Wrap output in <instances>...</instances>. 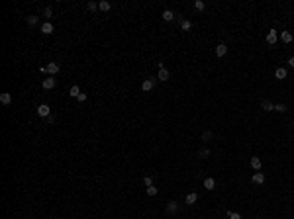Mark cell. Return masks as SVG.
<instances>
[{"label": "cell", "instance_id": "cell-9", "mask_svg": "<svg viewBox=\"0 0 294 219\" xmlns=\"http://www.w3.org/2000/svg\"><path fill=\"white\" fill-rule=\"evenodd\" d=\"M0 102H2V104H12V94L10 92H2L0 94Z\"/></svg>", "mask_w": 294, "mask_h": 219}, {"label": "cell", "instance_id": "cell-30", "mask_svg": "<svg viewBox=\"0 0 294 219\" xmlns=\"http://www.w3.org/2000/svg\"><path fill=\"white\" fill-rule=\"evenodd\" d=\"M275 110H276V111H286V106H284V104H276Z\"/></svg>", "mask_w": 294, "mask_h": 219}, {"label": "cell", "instance_id": "cell-8", "mask_svg": "<svg viewBox=\"0 0 294 219\" xmlns=\"http://www.w3.org/2000/svg\"><path fill=\"white\" fill-rule=\"evenodd\" d=\"M41 31H43L45 35H49V34H53V24H49V22H45V24H41Z\"/></svg>", "mask_w": 294, "mask_h": 219}, {"label": "cell", "instance_id": "cell-12", "mask_svg": "<svg viewBox=\"0 0 294 219\" xmlns=\"http://www.w3.org/2000/svg\"><path fill=\"white\" fill-rule=\"evenodd\" d=\"M226 53H227V47H226L223 43H220V45L216 47V57H223Z\"/></svg>", "mask_w": 294, "mask_h": 219}, {"label": "cell", "instance_id": "cell-19", "mask_svg": "<svg viewBox=\"0 0 294 219\" xmlns=\"http://www.w3.org/2000/svg\"><path fill=\"white\" fill-rule=\"evenodd\" d=\"M78 94H81V88H78V86H77V84H74V86H71V90H69V96H73V98H77V96H78Z\"/></svg>", "mask_w": 294, "mask_h": 219}, {"label": "cell", "instance_id": "cell-21", "mask_svg": "<svg viewBox=\"0 0 294 219\" xmlns=\"http://www.w3.org/2000/svg\"><path fill=\"white\" fill-rule=\"evenodd\" d=\"M198 156H200V159H208V156H210V149H202V151H198Z\"/></svg>", "mask_w": 294, "mask_h": 219}, {"label": "cell", "instance_id": "cell-2", "mask_svg": "<svg viewBox=\"0 0 294 219\" xmlns=\"http://www.w3.org/2000/svg\"><path fill=\"white\" fill-rule=\"evenodd\" d=\"M153 88H155V80H153V78L143 80V84H141V90H143V92H149V90H153Z\"/></svg>", "mask_w": 294, "mask_h": 219}, {"label": "cell", "instance_id": "cell-33", "mask_svg": "<svg viewBox=\"0 0 294 219\" xmlns=\"http://www.w3.org/2000/svg\"><path fill=\"white\" fill-rule=\"evenodd\" d=\"M39 72L41 74H47V67H45V65H43V67H39Z\"/></svg>", "mask_w": 294, "mask_h": 219}, {"label": "cell", "instance_id": "cell-14", "mask_svg": "<svg viewBox=\"0 0 294 219\" xmlns=\"http://www.w3.org/2000/svg\"><path fill=\"white\" fill-rule=\"evenodd\" d=\"M167 211H169V213H177V211H179V204H177V201H169Z\"/></svg>", "mask_w": 294, "mask_h": 219}, {"label": "cell", "instance_id": "cell-5", "mask_svg": "<svg viewBox=\"0 0 294 219\" xmlns=\"http://www.w3.org/2000/svg\"><path fill=\"white\" fill-rule=\"evenodd\" d=\"M47 74H57L59 72V63H47Z\"/></svg>", "mask_w": 294, "mask_h": 219}, {"label": "cell", "instance_id": "cell-4", "mask_svg": "<svg viewBox=\"0 0 294 219\" xmlns=\"http://www.w3.org/2000/svg\"><path fill=\"white\" fill-rule=\"evenodd\" d=\"M55 78L53 76H49V78H43V88L45 90H51V88H55Z\"/></svg>", "mask_w": 294, "mask_h": 219}, {"label": "cell", "instance_id": "cell-27", "mask_svg": "<svg viewBox=\"0 0 294 219\" xmlns=\"http://www.w3.org/2000/svg\"><path fill=\"white\" fill-rule=\"evenodd\" d=\"M43 16H45V18H51V16H53V8H45V10H43Z\"/></svg>", "mask_w": 294, "mask_h": 219}, {"label": "cell", "instance_id": "cell-13", "mask_svg": "<svg viewBox=\"0 0 294 219\" xmlns=\"http://www.w3.org/2000/svg\"><path fill=\"white\" fill-rule=\"evenodd\" d=\"M204 188L206 190H214V188H216V180H214V178H206L204 180Z\"/></svg>", "mask_w": 294, "mask_h": 219}, {"label": "cell", "instance_id": "cell-32", "mask_svg": "<svg viewBox=\"0 0 294 219\" xmlns=\"http://www.w3.org/2000/svg\"><path fill=\"white\" fill-rule=\"evenodd\" d=\"M77 100H78V102H86V94H82V92H81V94L77 96Z\"/></svg>", "mask_w": 294, "mask_h": 219}, {"label": "cell", "instance_id": "cell-10", "mask_svg": "<svg viewBox=\"0 0 294 219\" xmlns=\"http://www.w3.org/2000/svg\"><path fill=\"white\" fill-rule=\"evenodd\" d=\"M275 76L279 78V80H282V78H286V69H284V67H279V69L275 71Z\"/></svg>", "mask_w": 294, "mask_h": 219}, {"label": "cell", "instance_id": "cell-20", "mask_svg": "<svg viewBox=\"0 0 294 219\" xmlns=\"http://www.w3.org/2000/svg\"><path fill=\"white\" fill-rule=\"evenodd\" d=\"M173 18H175V14H173L171 10H165V12H163V20H167V22H171Z\"/></svg>", "mask_w": 294, "mask_h": 219}, {"label": "cell", "instance_id": "cell-24", "mask_svg": "<svg viewBox=\"0 0 294 219\" xmlns=\"http://www.w3.org/2000/svg\"><path fill=\"white\" fill-rule=\"evenodd\" d=\"M180 27H183V30L186 31V30H190V27H192V24H190L188 20H183V22H180Z\"/></svg>", "mask_w": 294, "mask_h": 219}, {"label": "cell", "instance_id": "cell-35", "mask_svg": "<svg viewBox=\"0 0 294 219\" xmlns=\"http://www.w3.org/2000/svg\"><path fill=\"white\" fill-rule=\"evenodd\" d=\"M257 219H259V217H257Z\"/></svg>", "mask_w": 294, "mask_h": 219}, {"label": "cell", "instance_id": "cell-26", "mask_svg": "<svg viewBox=\"0 0 294 219\" xmlns=\"http://www.w3.org/2000/svg\"><path fill=\"white\" fill-rule=\"evenodd\" d=\"M194 8H196V10H204V2H202V0H196V2H194Z\"/></svg>", "mask_w": 294, "mask_h": 219}, {"label": "cell", "instance_id": "cell-29", "mask_svg": "<svg viewBox=\"0 0 294 219\" xmlns=\"http://www.w3.org/2000/svg\"><path fill=\"white\" fill-rule=\"evenodd\" d=\"M227 217H230V219H241V215L235 213V211H227Z\"/></svg>", "mask_w": 294, "mask_h": 219}, {"label": "cell", "instance_id": "cell-7", "mask_svg": "<svg viewBox=\"0 0 294 219\" xmlns=\"http://www.w3.org/2000/svg\"><path fill=\"white\" fill-rule=\"evenodd\" d=\"M249 164H251V168H255V170H261V159L259 156H251Z\"/></svg>", "mask_w": 294, "mask_h": 219}, {"label": "cell", "instance_id": "cell-6", "mask_svg": "<svg viewBox=\"0 0 294 219\" xmlns=\"http://www.w3.org/2000/svg\"><path fill=\"white\" fill-rule=\"evenodd\" d=\"M196 200H198V194H194V192H190L188 196H186V200H184V204L186 205H194L196 204Z\"/></svg>", "mask_w": 294, "mask_h": 219}, {"label": "cell", "instance_id": "cell-15", "mask_svg": "<svg viewBox=\"0 0 294 219\" xmlns=\"http://www.w3.org/2000/svg\"><path fill=\"white\" fill-rule=\"evenodd\" d=\"M280 39H282L284 43H290V41L294 39V37H292V34H290V31H282V34H280Z\"/></svg>", "mask_w": 294, "mask_h": 219}, {"label": "cell", "instance_id": "cell-34", "mask_svg": "<svg viewBox=\"0 0 294 219\" xmlns=\"http://www.w3.org/2000/svg\"><path fill=\"white\" fill-rule=\"evenodd\" d=\"M288 67L294 69V57H290V59H288Z\"/></svg>", "mask_w": 294, "mask_h": 219}, {"label": "cell", "instance_id": "cell-22", "mask_svg": "<svg viewBox=\"0 0 294 219\" xmlns=\"http://www.w3.org/2000/svg\"><path fill=\"white\" fill-rule=\"evenodd\" d=\"M212 137H214L212 131H204V133H202V141H210Z\"/></svg>", "mask_w": 294, "mask_h": 219}, {"label": "cell", "instance_id": "cell-17", "mask_svg": "<svg viewBox=\"0 0 294 219\" xmlns=\"http://www.w3.org/2000/svg\"><path fill=\"white\" fill-rule=\"evenodd\" d=\"M261 108H263L265 111H271V110H275V104H273V102H269V100H263Z\"/></svg>", "mask_w": 294, "mask_h": 219}, {"label": "cell", "instance_id": "cell-18", "mask_svg": "<svg viewBox=\"0 0 294 219\" xmlns=\"http://www.w3.org/2000/svg\"><path fill=\"white\" fill-rule=\"evenodd\" d=\"M157 78H159V80H169V71H167V69H159V76H157Z\"/></svg>", "mask_w": 294, "mask_h": 219}, {"label": "cell", "instance_id": "cell-3", "mask_svg": "<svg viewBox=\"0 0 294 219\" xmlns=\"http://www.w3.org/2000/svg\"><path fill=\"white\" fill-rule=\"evenodd\" d=\"M276 30H269V34H267V43L269 45H275L276 43Z\"/></svg>", "mask_w": 294, "mask_h": 219}, {"label": "cell", "instance_id": "cell-25", "mask_svg": "<svg viewBox=\"0 0 294 219\" xmlns=\"http://www.w3.org/2000/svg\"><path fill=\"white\" fill-rule=\"evenodd\" d=\"M147 196H157V188H155V186H147Z\"/></svg>", "mask_w": 294, "mask_h": 219}, {"label": "cell", "instance_id": "cell-1", "mask_svg": "<svg viewBox=\"0 0 294 219\" xmlns=\"http://www.w3.org/2000/svg\"><path fill=\"white\" fill-rule=\"evenodd\" d=\"M37 115H39V118H49V115H51V108H49L47 104L37 106Z\"/></svg>", "mask_w": 294, "mask_h": 219}, {"label": "cell", "instance_id": "cell-16", "mask_svg": "<svg viewBox=\"0 0 294 219\" xmlns=\"http://www.w3.org/2000/svg\"><path fill=\"white\" fill-rule=\"evenodd\" d=\"M98 8H100L102 12H110L112 4H110V2H106V0H102V2H98Z\"/></svg>", "mask_w": 294, "mask_h": 219}, {"label": "cell", "instance_id": "cell-31", "mask_svg": "<svg viewBox=\"0 0 294 219\" xmlns=\"http://www.w3.org/2000/svg\"><path fill=\"white\" fill-rule=\"evenodd\" d=\"M143 184H145V186H153V180L149 178V176H145V178H143Z\"/></svg>", "mask_w": 294, "mask_h": 219}, {"label": "cell", "instance_id": "cell-11", "mask_svg": "<svg viewBox=\"0 0 294 219\" xmlns=\"http://www.w3.org/2000/svg\"><path fill=\"white\" fill-rule=\"evenodd\" d=\"M265 182V174L263 172H255L253 174V184H263Z\"/></svg>", "mask_w": 294, "mask_h": 219}, {"label": "cell", "instance_id": "cell-23", "mask_svg": "<svg viewBox=\"0 0 294 219\" xmlns=\"http://www.w3.org/2000/svg\"><path fill=\"white\" fill-rule=\"evenodd\" d=\"M37 22H39V18H37V16H28V24H30V26H35Z\"/></svg>", "mask_w": 294, "mask_h": 219}, {"label": "cell", "instance_id": "cell-28", "mask_svg": "<svg viewBox=\"0 0 294 219\" xmlns=\"http://www.w3.org/2000/svg\"><path fill=\"white\" fill-rule=\"evenodd\" d=\"M86 8H88L90 12H94V10H98V4L96 2H88V4H86Z\"/></svg>", "mask_w": 294, "mask_h": 219}]
</instances>
